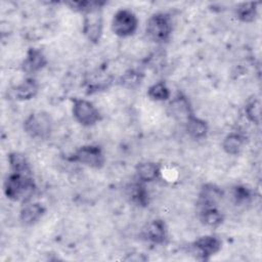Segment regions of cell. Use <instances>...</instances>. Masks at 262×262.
I'll return each instance as SVG.
<instances>
[{"mask_svg": "<svg viewBox=\"0 0 262 262\" xmlns=\"http://www.w3.org/2000/svg\"><path fill=\"white\" fill-rule=\"evenodd\" d=\"M168 112L175 120L180 121L183 124L191 115H193L188 98L181 92H178L173 98H170Z\"/></svg>", "mask_w": 262, "mask_h": 262, "instance_id": "12", "label": "cell"}, {"mask_svg": "<svg viewBox=\"0 0 262 262\" xmlns=\"http://www.w3.org/2000/svg\"><path fill=\"white\" fill-rule=\"evenodd\" d=\"M161 171L160 164L151 161H142L135 166L136 179L143 183H150L159 179Z\"/></svg>", "mask_w": 262, "mask_h": 262, "instance_id": "14", "label": "cell"}, {"mask_svg": "<svg viewBox=\"0 0 262 262\" xmlns=\"http://www.w3.org/2000/svg\"><path fill=\"white\" fill-rule=\"evenodd\" d=\"M51 116L43 111L31 113L24 121L23 128L27 135L34 139H47L52 132Z\"/></svg>", "mask_w": 262, "mask_h": 262, "instance_id": "4", "label": "cell"}, {"mask_svg": "<svg viewBox=\"0 0 262 262\" xmlns=\"http://www.w3.org/2000/svg\"><path fill=\"white\" fill-rule=\"evenodd\" d=\"M200 221L208 227L216 228L224 222V215L218 207L201 209L199 212Z\"/></svg>", "mask_w": 262, "mask_h": 262, "instance_id": "20", "label": "cell"}, {"mask_svg": "<svg viewBox=\"0 0 262 262\" xmlns=\"http://www.w3.org/2000/svg\"><path fill=\"white\" fill-rule=\"evenodd\" d=\"M144 78L143 72L135 69H130L126 71L119 79V84L127 89H135L140 86Z\"/></svg>", "mask_w": 262, "mask_h": 262, "instance_id": "22", "label": "cell"}, {"mask_svg": "<svg viewBox=\"0 0 262 262\" xmlns=\"http://www.w3.org/2000/svg\"><path fill=\"white\" fill-rule=\"evenodd\" d=\"M67 160L69 162L81 164L92 169H100L105 164L103 149L97 144L82 145L71 154Z\"/></svg>", "mask_w": 262, "mask_h": 262, "instance_id": "5", "label": "cell"}, {"mask_svg": "<svg viewBox=\"0 0 262 262\" xmlns=\"http://www.w3.org/2000/svg\"><path fill=\"white\" fill-rule=\"evenodd\" d=\"M140 237L152 245H164L168 239V227L163 219L148 221L140 230Z\"/></svg>", "mask_w": 262, "mask_h": 262, "instance_id": "9", "label": "cell"}, {"mask_svg": "<svg viewBox=\"0 0 262 262\" xmlns=\"http://www.w3.org/2000/svg\"><path fill=\"white\" fill-rule=\"evenodd\" d=\"M111 29L113 33L120 38L131 37L138 29V18L130 9H119L112 18Z\"/></svg>", "mask_w": 262, "mask_h": 262, "instance_id": "6", "label": "cell"}, {"mask_svg": "<svg viewBox=\"0 0 262 262\" xmlns=\"http://www.w3.org/2000/svg\"><path fill=\"white\" fill-rule=\"evenodd\" d=\"M47 63L48 60L40 48L30 47L26 53L25 59L20 64V68L24 73L33 75L42 71L47 66Z\"/></svg>", "mask_w": 262, "mask_h": 262, "instance_id": "11", "label": "cell"}, {"mask_svg": "<svg viewBox=\"0 0 262 262\" xmlns=\"http://www.w3.org/2000/svg\"><path fill=\"white\" fill-rule=\"evenodd\" d=\"M260 113H261V104L260 100L256 97L250 98L246 105H245V116L247 119L255 124L259 125L260 124Z\"/></svg>", "mask_w": 262, "mask_h": 262, "instance_id": "25", "label": "cell"}, {"mask_svg": "<svg viewBox=\"0 0 262 262\" xmlns=\"http://www.w3.org/2000/svg\"><path fill=\"white\" fill-rule=\"evenodd\" d=\"M72 114L74 119L83 127H91L101 120L98 108L89 100L75 97L72 99Z\"/></svg>", "mask_w": 262, "mask_h": 262, "instance_id": "7", "label": "cell"}, {"mask_svg": "<svg viewBox=\"0 0 262 262\" xmlns=\"http://www.w3.org/2000/svg\"><path fill=\"white\" fill-rule=\"evenodd\" d=\"M190 253L199 261H209L222 249V241L214 234L198 237L190 244Z\"/></svg>", "mask_w": 262, "mask_h": 262, "instance_id": "8", "label": "cell"}, {"mask_svg": "<svg viewBox=\"0 0 262 262\" xmlns=\"http://www.w3.org/2000/svg\"><path fill=\"white\" fill-rule=\"evenodd\" d=\"M224 196L223 190L215 183H205L202 185L199 196H198V206L201 209L218 207L219 203Z\"/></svg>", "mask_w": 262, "mask_h": 262, "instance_id": "10", "label": "cell"}, {"mask_svg": "<svg viewBox=\"0 0 262 262\" xmlns=\"http://www.w3.org/2000/svg\"><path fill=\"white\" fill-rule=\"evenodd\" d=\"M232 200L235 206L249 205L253 200V191L245 185H235L232 188Z\"/></svg>", "mask_w": 262, "mask_h": 262, "instance_id": "24", "label": "cell"}, {"mask_svg": "<svg viewBox=\"0 0 262 262\" xmlns=\"http://www.w3.org/2000/svg\"><path fill=\"white\" fill-rule=\"evenodd\" d=\"M257 2H243L235 8V16L242 23H252L258 14Z\"/></svg>", "mask_w": 262, "mask_h": 262, "instance_id": "21", "label": "cell"}, {"mask_svg": "<svg viewBox=\"0 0 262 262\" xmlns=\"http://www.w3.org/2000/svg\"><path fill=\"white\" fill-rule=\"evenodd\" d=\"M186 134L192 139H203L208 135L209 125L207 121L191 115L184 123Z\"/></svg>", "mask_w": 262, "mask_h": 262, "instance_id": "16", "label": "cell"}, {"mask_svg": "<svg viewBox=\"0 0 262 262\" xmlns=\"http://www.w3.org/2000/svg\"><path fill=\"white\" fill-rule=\"evenodd\" d=\"M127 194L130 201L138 207H146L149 204V193L146 189L145 183L139 180L129 185Z\"/></svg>", "mask_w": 262, "mask_h": 262, "instance_id": "17", "label": "cell"}, {"mask_svg": "<svg viewBox=\"0 0 262 262\" xmlns=\"http://www.w3.org/2000/svg\"><path fill=\"white\" fill-rule=\"evenodd\" d=\"M146 95L154 101H167L171 98V91L164 81H159L148 87Z\"/></svg>", "mask_w": 262, "mask_h": 262, "instance_id": "23", "label": "cell"}, {"mask_svg": "<svg viewBox=\"0 0 262 262\" xmlns=\"http://www.w3.org/2000/svg\"><path fill=\"white\" fill-rule=\"evenodd\" d=\"M37 184L33 175H21L10 172L3 182V193L6 199L20 203L32 202L37 193Z\"/></svg>", "mask_w": 262, "mask_h": 262, "instance_id": "1", "label": "cell"}, {"mask_svg": "<svg viewBox=\"0 0 262 262\" xmlns=\"http://www.w3.org/2000/svg\"><path fill=\"white\" fill-rule=\"evenodd\" d=\"M173 23L169 13L156 12L149 16L145 26L147 38L158 44L167 43L172 35Z\"/></svg>", "mask_w": 262, "mask_h": 262, "instance_id": "3", "label": "cell"}, {"mask_svg": "<svg viewBox=\"0 0 262 262\" xmlns=\"http://www.w3.org/2000/svg\"><path fill=\"white\" fill-rule=\"evenodd\" d=\"M46 214V208L39 202H29L24 204L18 215L20 223L25 226H32L38 223Z\"/></svg>", "mask_w": 262, "mask_h": 262, "instance_id": "13", "label": "cell"}, {"mask_svg": "<svg viewBox=\"0 0 262 262\" xmlns=\"http://www.w3.org/2000/svg\"><path fill=\"white\" fill-rule=\"evenodd\" d=\"M105 2L95 1V3L82 13V33L85 38L92 44H97L103 32V16L102 6Z\"/></svg>", "mask_w": 262, "mask_h": 262, "instance_id": "2", "label": "cell"}, {"mask_svg": "<svg viewBox=\"0 0 262 262\" xmlns=\"http://www.w3.org/2000/svg\"><path fill=\"white\" fill-rule=\"evenodd\" d=\"M10 172L21 175H33L30 163L26 156L18 151H11L7 155Z\"/></svg>", "mask_w": 262, "mask_h": 262, "instance_id": "18", "label": "cell"}, {"mask_svg": "<svg viewBox=\"0 0 262 262\" xmlns=\"http://www.w3.org/2000/svg\"><path fill=\"white\" fill-rule=\"evenodd\" d=\"M39 91V84L33 77H28L19 84L13 87L12 95L18 101H28L33 99Z\"/></svg>", "mask_w": 262, "mask_h": 262, "instance_id": "15", "label": "cell"}, {"mask_svg": "<svg viewBox=\"0 0 262 262\" xmlns=\"http://www.w3.org/2000/svg\"><path fill=\"white\" fill-rule=\"evenodd\" d=\"M246 143V137L239 132H230L222 140L223 150L230 156H237Z\"/></svg>", "mask_w": 262, "mask_h": 262, "instance_id": "19", "label": "cell"}]
</instances>
